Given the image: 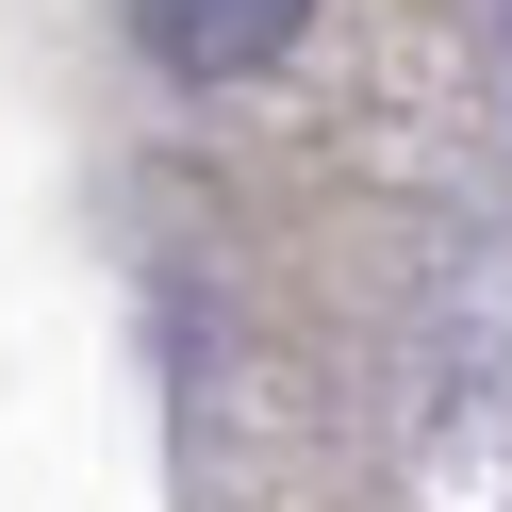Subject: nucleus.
I'll return each instance as SVG.
<instances>
[{
    "instance_id": "nucleus-1",
    "label": "nucleus",
    "mask_w": 512,
    "mask_h": 512,
    "mask_svg": "<svg viewBox=\"0 0 512 512\" xmlns=\"http://www.w3.org/2000/svg\"><path fill=\"white\" fill-rule=\"evenodd\" d=\"M133 17H149V50H166V67H199V83H215V67H265L314 0H133Z\"/></svg>"
}]
</instances>
